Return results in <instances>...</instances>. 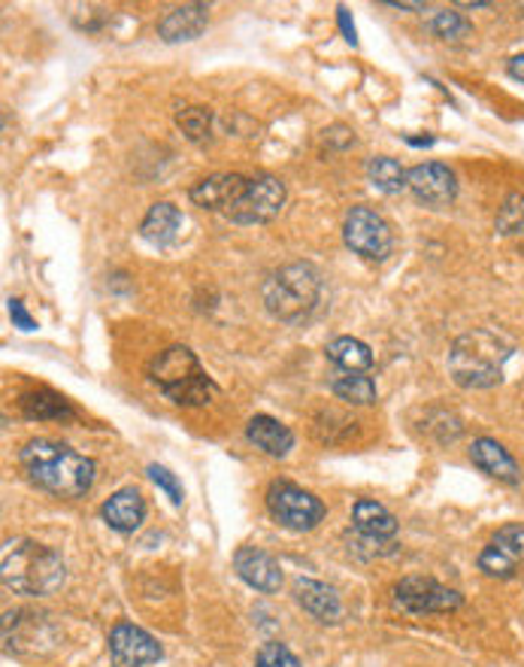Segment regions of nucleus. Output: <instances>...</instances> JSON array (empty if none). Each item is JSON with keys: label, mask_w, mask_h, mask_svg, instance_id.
<instances>
[{"label": "nucleus", "mask_w": 524, "mask_h": 667, "mask_svg": "<svg viewBox=\"0 0 524 667\" xmlns=\"http://www.w3.org/2000/svg\"><path fill=\"white\" fill-rule=\"evenodd\" d=\"M19 465L37 489L52 498H64V501L86 498L98 479V465L88 455L76 453L67 443L46 441V437L27 441L19 453Z\"/></svg>", "instance_id": "1"}, {"label": "nucleus", "mask_w": 524, "mask_h": 667, "mask_svg": "<svg viewBox=\"0 0 524 667\" xmlns=\"http://www.w3.org/2000/svg\"><path fill=\"white\" fill-rule=\"evenodd\" d=\"M64 577H67V567L62 555L49 546L27 537H13L3 543V555H0L3 589L25 598H46L62 589Z\"/></svg>", "instance_id": "2"}, {"label": "nucleus", "mask_w": 524, "mask_h": 667, "mask_svg": "<svg viewBox=\"0 0 524 667\" xmlns=\"http://www.w3.org/2000/svg\"><path fill=\"white\" fill-rule=\"evenodd\" d=\"M322 294H325V277L310 262L282 265L264 279L261 286L264 310L274 315L276 322H286V325L306 322L319 310Z\"/></svg>", "instance_id": "3"}, {"label": "nucleus", "mask_w": 524, "mask_h": 667, "mask_svg": "<svg viewBox=\"0 0 524 667\" xmlns=\"http://www.w3.org/2000/svg\"><path fill=\"white\" fill-rule=\"evenodd\" d=\"M512 343L488 327L467 331L449 349V374L461 389H494L503 379Z\"/></svg>", "instance_id": "4"}, {"label": "nucleus", "mask_w": 524, "mask_h": 667, "mask_svg": "<svg viewBox=\"0 0 524 667\" xmlns=\"http://www.w3.org/2000/svg\"><path fill=\"white\" fill-rule=\"evenodd\" d=\"M146 374L152 386H158L164 398L176 407H203L213 401V394L219 391L213 377L200 367L198 355L182 343L167 346L164 353L155 355Z\"/></svg>", "instance_id": "5"}, {"label": "nucleus", "mask_w": 524, "mask_h": 667, "mask_svg": "<svg viewBox=\"0 0 524 667\" xmlns=\"http://www.w3.org/2000/svg\"><path fill=\"white\" fill-rule=\"evenodd\" d=\"M267 510L270 516L288 531H312L325 519L327 507L312 491L300 489L288 479H276L267 489Z\"/></svg>", "instance_id": "6"}, {"label": "nucleus", "mask_w": 524, "mask_h": 667, "mask_svg": "<svg viewBox=\"0 0 524 667\" xmlns=\"http://www.w3.org/2000/svg\"><path fill=\"white\" fill-rule=\"evenodd\" d=\"M343 240L352 253L367 262H386L394 253V227L374 207H352L343 222Z\"/></svg>", "instance_id": "7"}, {"label": "nucleus", "mask_w": 524, "mask_h": 667, "mask_svg": "<svg viewBox=\"0 0 524 667\" xmlns=\"http://www.w3.org/2000/svg\"><path fill=\"white\" fill-rule=\"evenodd\" d=\"M394 604L410 616H439L464 607V594L431 577H403L394 586Z\"/></svg>", "instance_id": "8"}, {"label": "nucleus", "mask_w": 524, "mask_h": 667, "mask_svg": "<svg viewBox=\"0 0 524 667\" xmlns=\"http://www.w3.org/2000/svg\"><path fill=\"white\" fill-rule=\"evenodd\" d=\"M286 194L288 191L282 179L270 177V174H258V177L249 179L246 194L225 215L237 225H264V222H270V219L282 213Z\"/></svg>", "instance_id": "9"}, {"label": "nucleus", "mask_w": 524, "mask_h": 667, "mask_svg": "<svg viewBox=\"0 0 524 667\" xmlns=\"http://www.w3.org/2000/svg\"><path fill=\"white\" fill-rule=\"evenodd\" d=\"M524 565V525L512 522L498 529V534L491 537L486 549L479 553V570L486 577L510 579L519 574V567Z\"/></svg>", "instance_id": "10"}, {"label": "nucleus", "mask_w": 524, "mask_h": 667, "mask_svg": "<svg viewBox=\"0 0 524 667\" xmlns=\"http://www.w3.org/2000/svg\"><path fill=\"white\" fill-rule=\"evenodd\" d=\"M110 662L113 667H149L161 662V643L152 637L149 631H143L134 622H119L110 631Z\"/></svg>", "instance_id": "11"}, {"label": "nucleus", "mask_w": 524, "mask_h": 667, "mask_svg": "<svg viewBox=\"0 0 524 667\" xmlns=\"http://www.w3.org/2000/svg\"><path fill=\"white\" fill-rule=\"evenodd\" d=\"M406 182H410V191L415 194V201L425 203V207H434V210H443V207H449L458 198V179H455V174H451L446 164L439 162L415 164Z\"/></svg>", "instance_id": "12"}, {"label": "nucleus", "mask_w": 524, "mask_h": 667, "mask_svg": "<svg viewBox=\"0 0 524 667\" xmlns=\"http://www.w3.org/2000/svg\"><path fill=\"white\" fill-rule=\"evenodd\" d=\"M234 570L255 592L274 594L282 589V567L274 555L264 553L258 546H239L234 553Z\"/></svg>", "instance_id": "13"}, {"label": "nucleus", "mask_w": 524, "mask_h": 667, "mask_svg": "<svg viewBox=\"0 0 524 667\" xmlns=\"http://www.w3.org/2000/svg\"><path fill=\"white\" fill-rule=\"evenodd\" d=\"M249 189V177H239V174H213V177L198 179L188 198L203 207V210H213V213H227L234 203L246 194Z\"/></svg>", "instance_id": "14"}, {"label": "nucleus", "mask_w": 524, "mask_h": 667, "mask_svg": "<svg viewBox=\"0 0 524 667\" xmlns=\"http://www.w3.org/2000/svg\"><path fill=\"white\" fill-rule=\"evenodd\" d=\"M100 519L119 534H134L146 522V501L134 486L119 489L100 507Z\"/></svg>", "instance_id": "15"}, {"label": "nucleus", "mask_w": 524, "mask_h": 667, "mask_svg": "<svg viewBox=\"0 0 524 667\" xmlns=\"http://www.w3.org/2000/svg\"><path fill=\"white\" fill-rule=\"evenodd\" d=\"M294 598L322 625H337L339 619H343V601H339L337 589H331V586L319 582V579L300 577L294 582Z\"/></svg>", "instance_id": "16"}, {"label": "nucleus", "mask_w": 524, "mask_h": 667, "mask_svg": "<svg viewBox=\"0 0 524 667\" xmlns=\"http://www.w3.org/2000/svg\"><path fill=\"white\" fill-rule=\"evenodd\" d=\"M210 22V7L207 3H182L174 7L170 13L158 22V37L164 43H186V40H198L207 31Z\"/></svg>", "instance_id": "17"}, {"label": "nucleus", "mask_w": 524, "mask_h": 667, "mask_svg": "<svg viewBox=\"0 0 524 667\" xmlns=\"http://www.w3.org/2000/svg\"><path fill=\"white\" fill-rule=\"evenodd\" d=\"M470 462H473L482 474H488L498 482H506V486H519L522 482V470H519V462L512 458L510 449H503L498 441L491 437H479L470 446Z\"/></svg>", "instance_id": "18"}, {"label": "nucleus", "mask_w": 524, "mask_h": 667, "mask_svg": "<svg viewBox=\"0 0 524 667\" xmlns=\"http://www.w3.org/2000/svg\"><path fill=\"white\" fill-rule=\"evenodd\" d=\"M352 525H355V531L361 537H370V541H394V534H398V516L386 504L370 501V498L355 501V507H352Z\"/></svg>", "instance_id": "19"}, {"label": "nucleus", "mask_w": 524, "mask_h": 667, "mask_svg": "<svg viewBox=\"0 0 524 667\" xmlns=\"http://www.w3.org/2000/svg\"><path fill=\"white\" fill-rule=\"evenodd\" d=\"M246 437H249L261 453L270 458H286L294 449V434L288 425H282L274 415H252L246 425Z\"/></svg>", "instance_id": "20"}, {"label": "nucleus", "mask_w": 524, "mask_h": 667, "mask_svg": "<svg viewBox=\"0 0 524 667\" xmlns=\"http://www.w3.org/2000/svg\"><path fill=\"white\" fill-rule=\"evenodd\" d=\"M179 231H182V213L176 210L174 203L158 201L152 203L149 213L143 219L140 237L161 249V246H174L176 240H179Z\"/></svg>", "instance_id": "21"}, {"label": "nucleus", "mask_w": 524, "mask_h": 667, "mask_svg": "<svg viewBox=\"0 0 524 667\" xmlns=\"http://www.w3.org/2000/svg\"><path fill=\"white\" fill-rule=\"evenodd\" d=\"M327 362L334 367H339L343 374H367L374 367V353L370 346L358 337H337V341L327 343Z\"/></svg>", "instance_id": "22"}, {"label": "nucleus", "mask_w": 524, "mask_h": 667, "mask_svg": "<svg viewBox=\"0 0 524 667\" xmlns=\"http://www.w3.org/2000/svg\"><path fill=\"white\" fill-rule=\"evenodd\" d=\"M406 177H410V170H403L398 158L376 155V158H370V164H367V179H370L382 194H400L403 189H410Z\"/></svg>", "instance_id": "23"}, {"label": "nucleus", "mask_w": 524, "mask_h": 667, "mask_svg": "<svg viewBox=\"0 0 524 667\" xmlns=\"http://www.w3.org/2000/svg\"><path fill=\"white\" fill-rule=\"evenodd\" d=\"M331 391L352 407H370L379 398L376 382L367 374H339V377L331 379Z\"/></svg>", "instance_id": "24"}, {"label": "nucleus", "mask_w": 524, "mask_h": 667, "mask_svg": "<svg viewBox=\"0 0 524 667\" xmlns=\"http://www.w3.org/2000/svg\"><path fill=\"white\" fill-rule=\"evenodd\" d=\"M22 410H25L27 419H70L74 410L70 403L52 394V391H37V394H25L22 398Z\"/></svg>", "instance_id": "25"}, {"label": "nucleus", "mask_w": 524, "mask_h": 667, "mask_svg": "<svg viewBox=\"0 0 524 667\" xmlns=\"http://www.w3.org/2000/svg\"><path fill=\"white\" fill-rule=\"evenodd\" d=\"M427 31L439 40H451V43H458V40H467L470 34H473V25H470V19H464V15L455 13V10H439V13L431 15Z\"/></svg>", "instance_id": "26"}, {"label": "nucleus", "mask_w": 524, "mask_h": 667, "mask_svg": "<svg viewBox=\"0 0 524 667\" xmlns=\"http://www.w3.org/2000/svg\"><path fill=\"white\" fill-rule=\"evenodd\" d=\"M176 125L191 143H203L213 134V110L210 107H186L176 115Z\"/></svg>", "instance_id": "27"}, {"label": "nucleus", "mask_w": 524, "mask_h": 667, "mask_svg": "<svg viewBox=\"0 0 524 667\" xmlns=\"http://www.w3.org/2000/svg\"><path fill=\"white\" fill-rule=\"evenodd\" d=\"M494 227L503 237H519L524 234V191H512L506 201L500 203Z\"/></svg>", "instance_id": "28"}, {"label": "nucleus", "mask_w": 524, "mask_h": 667, "mask_svg": "<svg viewBox=\"0 0 524 667\" xmlns=\"http://www.w3.org/2000/svg\"><path fill=\"white\" fill-rule=\"evenodd\" d=\"M255 667H300V658L291 649H288L286 643H264L258 655H255Z\"/></svg>", "instance_id": "29"}, {"label": "nucleus", "mask_w": 524, "mask_h": 667, "mask_svg": "<svg viewBox=\"0 0 524 667\" xmlns=\"http://www.w3.org/2000/svg\"><path fill=\"white\" fill-rule=\"evenodd\" d=\"M146 474H149V479L158 486V489L170 498V504L174 507H182V501H186V491H182V486H179V479H176V474H170L164 465H149L146 467Z\"/></svg>", "instance_id": "30"}, {"label": "nucleus", "mask_w": 524, "mask_h": 667, "mask_svg": "<svg viewBox=\"0 0 524 667\" xmlns=\"http://www.w3.org/2000/svg\"><path fill=\"white\" fill-rule=\"evenodd\" d=\"M10 319H13V325L22 327V331H34V327H37V322H34L31 313L25 310V303L15 301V298H10Z\"/></svg>", "instance_id": "31"}, {"label": "nucleus", "mask_w": 524, "mask_h": 667, "mask_svg": "<svg viewBox=\"0 0 524 667\" xmlns=\"http://www.w3.org/2000/svg\"><path fill=\"white\" fill-rule=\"evenodd\" d=\"M339 25H343V34H346V40L349 43H358V37H355V25L349 22V13H346V7H339Z\"/></svg>", "instance_id": "32"}, {"label": "nucleus", "mask_w": 524, "mask_h": 667, "mask_svg": "<svg viewBox=\"0 0 524 667\" xmlns=\"http://www.w3.org/2000/svg\"><path fill=\"white\" fill-rule=\"evenodd\" d=\"M506 70H510L512 79H519V82H524V52H522V55H515V58H510V64H506Z\"/></svg>", "instance_id": "33"}, {"label": "nucleus", "mask_w": 524, "mask_h": 667, "mask_svg": "<svg viewBox=\"0 0 524 667\" xmlns=\"http://www.w3.org/2000/svg\"><path fill=\"white\" fill-rule=\"evenodd\" d=\"M386 7H391V10H425V3H400V0H386Z\"/></svg>", "instance_id": "34"}]
</instances>
